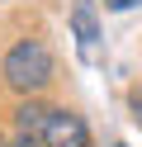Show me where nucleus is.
<instances>
[{
	"mask_svg": "<svg viewBox=\"0 0 142 147\" xmlns=\"http://www.w3.org/2000/svg\"><path fill=\"white\" fill-rule=\"evenodd\" d=\"M0 76H5V86L19 90V95L47 90L52 86V52H47V43H38V38L14 43V48L5 52V62H0Z\"/></svg>",
	"mask_w": 142,
	"mask_h": 147,
	"instance_id": "1",
	"label": "nucleus"
},
{
	"mask_svg": "<svg viewBox=\"0 0 142 147\" xmlns=\"http://www.w3.org/2000/svg\"><path fill=\"white\" fill-rule=\"evenodd\" d=\"M38 142H47V147H90V128H85V119H81V114H66V109H47Z\"/></svg>",
	"mask_w": 142,
	"mask_h": 147,
	"instance_id": "2",
	"label": "nucleus"
},
{
	"mask_svg": "<svg viewBox=\"0 0 142 147\" xmlns=\"http://www.w3.org/2000/svg\"><path fill=\"white\" fill-rule=\"evenodd\" d=\"M71 29H76V38H81V48H95V43H100L95 0H76V5H71Z\"/></svg>",
	"mask_w": 142,
	"mask_h": 147,
	"instance_id": "3",
	"label": "nucleus"
},
{
	"mask_svg": "<svg viewBox=\"0 0 142 147\" xmlns=\"http://www.w3.org/2000/svg\"><path fill=\"white\" fill-rule=\"evenodd\" d=\"M43 119H47V105H38V100H28V105H19V109H14L19 133H28V138H38V133H43Z\"/></svg>",
	"mask_w": 142,
	"mask_h": 147,
	"instance_id": "4",
	"label": "nucleus"
},
{
	"mask_svg": "<svg viewBox=\"0 0 142 147\" xmlns=\"http://www.w3.org/2000/svg\"><path fill=\"white\" fill-rule=\"evenodd\" d=\"M128 105H133V123L142 128V86H137V90H133V95H128Z\"/></svg>",
	"mask_w": 142,
	"mask_h": 147,
	"instance_id": "5",
	"label": "nucleus"
},
{
	"mask_svg": "<svg viewBox=\"0 0 142 147\" xmlns=\"http://www.w3.org/2000/svg\"><path fill=\"white\" fill-rule=\"evenodd\" d=\"M109 10H133V5H142V0H104Z\"/></svg>",
	"mask_w": 142,
	"mask_h": 147,
	"instance_id": "6",
	"label": "nucleus"
},
{
	"mask_svg": "<svg viewBox=\"0 0 142 147\" xmlns=\"http://www.w3.org/2000/svg\"><path fill=\"white\" fill-rule=\"evenodd\" d=\"M9 147H38V138H28V133H19V138H14V142H9Z\"/></svg>",
	"mask_w": 142,
	"mask_h": 147,
	"instance_id": "7",
	"label": "nucleus"
}]
</instances>
